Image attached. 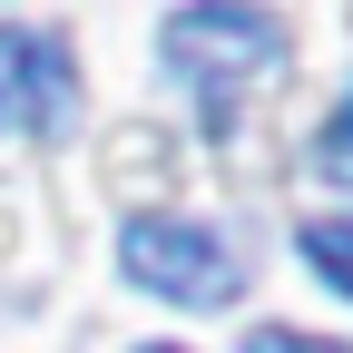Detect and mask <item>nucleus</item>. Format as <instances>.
<instances>
[{
  "label": "nucleus",
  "instance_id": "f257e3e1",
  "mask_svg": "<svg viewBox=\"0 0 353 353\" xmlns=\"http://www.w3.org/2000/svg\"><path fill=\"white\" fill-rule=\"evenodd\" d=\"M157 50H167L176 79L196 88L206 138H226L236 108H245V88L285 69V30H275V10H167L157 20Z\"/></svg>",
  "mask_w": 353,
  "mask_h": 353
},
{
  "label": "nucleus",
  "instance_id": "f03ea898",
  "mask_svg": "<svg viewBox=\"0 0 353 353\" xmlns=\"http://www.w3.org/2000/svg\"><path fill=\"white\" fill-rule=\"evenodd\" d=\"M118 265H128L138 294H167V304H187V314H216V304H236V285H245L236 236L196 226V216H128Z\"/></svg>",
  "mask_w": 353,
  "mask_h": 353
},
{
  "label": "nucleus",
  "instance_id": "7ed1b4c3",
  "mask_svg": "<svg viewBox=\"0 0 353 353\" xmlns=\"http://www.w3.org/2000/svg\"><path fill=\"white\" fill-rule=\"evenodd\" d=\"M79 118V59L59 30L39 20H0V128L20 138H59Z\"/></svg>",
  "mask_w": 353,
  "mask_h": 353
},
{
  "label": "nucleus",
  "instance_id": "20e7f679",
  "mask_svg": "<svg viewBox=\"0 0 353 353\" xmlns=\"http://www.w3.org/2000/svg\"><path fill=\"white\" fill-rule=\"evenodd\" d=\"M294 245H304V265H314L334 294H353V216H314Z\"/></svg>",
  "mask_w": 353,
  "mask_h": 353
},
{
  "label": "nucleus",
  "instance_id": "39448f33",
  "mask_svg": "<svg viewBox=\"0 0 353 353\" xmlns=\"http://www.w3.org/2000/svg\"><path fill=\"white\" fill-rule=\"evenodd\" d=\"M314 167L334 176V187H353V99L324 118V138H314Z\"/></svg>",
  "mask_w": 353,
  "mask_h": 353
},
{
  "label": "nucleus",
  "instance_id": "423d86ee",
  "mask_svg": "<svg viewBox=\"0 0 353 353\" xmlns=\"http://www.w3.org/2000/svg\"><path fill=\"white\" fill-rule=\"evenodd\" d=\"M245 353H343V343H324V334H294V324H265V334H245Z\"/></svg>",
  "mask_w": 353,
  "mask_h": 353
},
{
  "label": "nucleus",
  "instance_id": "0eeeda50",
  "mask_svg": "<svg viewBox=\"0 0 353 353\" xmlns=\"http://www.w3.org/2000/svg\"><path fill=\"white\" fill-rule=\"evenodd\" d=\"M138 353H187V343H138Z\"/></svg>",
  "mask_w": 353,
  "mask_h": 353
}]
</instances>
